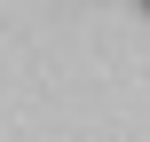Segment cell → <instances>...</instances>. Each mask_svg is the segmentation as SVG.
<instances>
[{
	"label": "cell",
	"instance_id": "6da1fadb",
	"mask_svg": "<svg viewBox=\"0 0 150 142\" xmlns=\"http://www.w3.org/2000/svg\"><path fill=\"white\" fill-rule=\"evenodd\" d=\"M142 16H150V0H142Z\"/></svg>",
	"mask_w": 150,
	"mask_h": 142
}]
</instances>
